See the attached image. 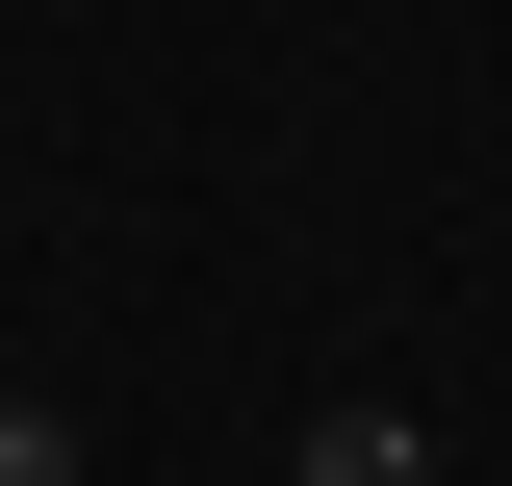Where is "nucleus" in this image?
<instances>
[{"mask_svg": "<svg viewBox=\"0 0 512 486\" xmlns=\"http://www.w3.org/2000/svg\"><path fill=\"white\" fill-rule=\"evenodd\" d=\"M282 486H436V461H410V410H333V435H308Z\"/></svg>", "mask_w": 512, "mask_h": 486, "instance_id": "nucleus-1", "label": "nucleus"}, {"mask_svg": "<svg viewBox=\"0 0 512 486\" xmlns=\"http://www.w3.org/2000/svg\"><path fill=\"white\" fill-rule=\"evenodd\" d=\"M0 486H77V410H26V384H0Z\"/></svg>", "mask_w": 512, "mask_h": 486, "instance_id": "nucleus-2", "label": "nucleus"}]
</instances>
